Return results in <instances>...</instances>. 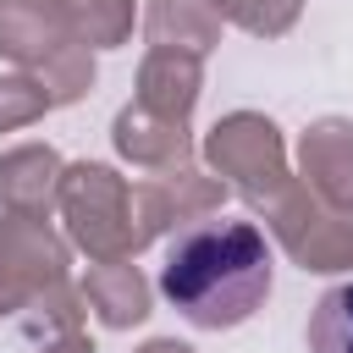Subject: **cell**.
<instances>
[{
    "label": "cell",
    "instance_id": "obj_1",
    "mask_svg": "<svg viewBox=\"0 0 353 353\" xmlns=\"http://www.w3.org/2000/svg\"><path fill=\"white\" fill-rule=\"evenodd\" d=\"M160 292L193 325L226 331L243 325L270 292V243L248 221H199L188 226L160 265Z\"/></svg>",
    "mask_w": 353,
    "mask_h": 353
},
{
    "label": "cell",
    "instance_id": "obj_2",
    "mask_svg": "<svg viewBox=\"0 0 353 353\" xmlns=\"http://www.w3.org/2000/svg\"><path fill=\"white\" fill-rule=\"evenodd\" d=\"M309 353H353V281L331 287L309 314Z\"/></svg>",
    "mask_w": 353,
    "mask_h": 353
}]
</instances>
